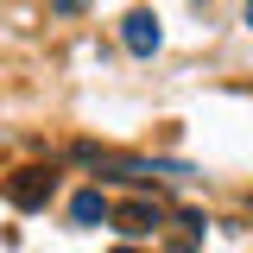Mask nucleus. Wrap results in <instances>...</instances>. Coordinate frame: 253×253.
<instances>
[{"mask_svg": "<svg viewBox=\"0 0 253 253\" xmlns=\"http://www.w3.org/2000/svg\"><path fill=\"white\" fill-rule=\"evenodd\" d=\"M6 203H13V209H44V203H51V171H44V165L13 171V177H6Z\"/></svg>", "mask_w": 253, "mask_h": 253, "instance_id": "nucleus-1", "label": "nucleus"}, {"mask_svg": "<svg viewBox=\"0 0 253 253\" xmlns=\"http://www.w3.org/2000/svg\"><path fill=\"white\" fill-rule=\"evenodd\" d=\"M121 44L133 51V57H152V51H158V19H152V13H126V19H121Z\"/></svg>", "mask_w": 253, "mask_h": 253, "instance_id": "nucleus-2", "label": "nucleus"}, {"mask_svg": "<svg viewBox=\"0 0 253 253\" xmlns=\"http://www.w3.org/2000/svg\"><path fill=\"white\" fill-rule=\"evenodd\" d=\"M108 221H121L126 234H152L158 221H165V209H158V203H121V209H114Z\"/></svg>", "mask_w": 253, "mask_h": 253, "instance_id": "nucleus-3", "label": "nucleus"}, {"mask_svg": "<svg viewBox=\"0 0 253 253\" xmlns=\"http://www.w3.org/2000/svg\"><path fill=\"white\" fill-rule=\"evenodd\" d=\"M70 215H76V228H95V221H108V215H114V209L101 203V190H83V196L70 203Z\"/></svg>", "mask_w": 253, "mask_h": 253, "instance_id": "nucleus-4", "label": "nucleus"}, {"mask_svg": "<svg viewBox=\"0 0 253 253\" xmlns=\"http://www.w3.org/2000/svg\"><path fill=\"white\" fill-rule=\"evenodd\" d=\"M89 0H51V13H83Z\"/></svg>", "mask_w": 253, "mask_h": 253, "instance_id": "nucleus-5", "label": "nucleus"}, {"mask_svg": "<svg viewBox=\"0 0 253 253\" xmlns=\"http://www.w3.org/2000/svg\"><path fill=\"white\" fill-rule=\"evenodd\" d=\"M247 26H253V0H247Z\"/></svg>", "mask_w": 253, "mask_h": 253, "instance_id": "nucleus-6", "label": "nucleus"}, {"mask_svg": "<svg viewBox=\"0 0 253 253\" xmlns=\"http://www.w3.org/2000/svg\"><path fill=\"white\" fill-rule=\"evenodd\" d=\"M114 253H139V247H114Z\"/></svg>", "mask_w": 253, "mask_h": 253, "instance_id": "nucleus-7", "label": "nucleus"}]
</instances>
